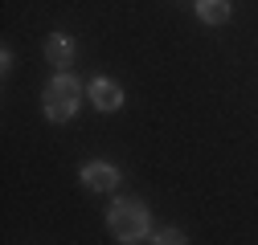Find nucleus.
<instances>
[{
	"label": "nucleus",
	"mask_w": 258,
	"mask_h": 245,
	"mask_svg": "<svg viewBox=\"0 0 258 245\" xmlns=\"http://www.w3.org/2000/svg\"><path fill=\"white\" fill-rule=\"evenodd\" d=\"M90 102L99 110H119L123 106V90L111 82V78H94L90 82Z\"/></svg>",
	"instance_id": "20e7f679"
},
{
	"label": "nucleus",
	"mask_w": 258,
	"mask_h": 245,
	"mask_svg": "<svg viewBox=\"0 0 258 245\" xmlns=\"http://www.w3.org/2000/svg\"><path fill=\"white\" fill-rule=\"evenodd\" d=\"M82 184L94 188V192H111L115 184H119V172H115L111 164H103V160H90V164L82 168Z\"/></svg>",
	"instance_id": "7ed1b4c3"
},
{
	"label": "nucleus",
	"mask_w": 258,
	"mask_h": 245,
	"mask_svg": "<svg viewBox=\"0 0 258 245\" xmlns=\"http://www.w3.org/2000/svg\"><path fill=\"white\" fill-rule=\"evenodd\" d=\"M78 98H82L78 82H74L70 74H57V78L45 86V98H41V106H45V118H49V122H66V118L78 110Z\"/></svg>",
	"instance_id": "f257e3e1"
},
{
	"label": "nucleus",
	"mask_w": 258,
	"mask_h": 245,
	"mask_svg": "<svg viewBox=\"0 0 258 245\" xmlns=\"http://www.w3.org/2000/svg\"><path fill=\"white\" fill-rule=\"evenodd\" d=\"M45 57H49L53 70H66L70 61H74V45H70V37H66V33H53V37L45 41Z\"/></svg>",
	"instance_id": "39448f33"
},
{
	"label": "nucleus",
	"mask_w": 258,
	"mask_h": 245,
	"mask_svg": "<svg viewBox=\"0 0 258 245\" xmlns=\"http://www.w3.org/2000/svg\"><path fill=\"white\" fill-rule=\"evenodd\" d=\"M107 225H111V233H115L119 241H144V233H148V212H144L136 200H119V204L111 208Z\"/></svg>",
	"instance_id": "f03ea898"
},
{
	"label": "nucleus",
	"mask_w": 258,
	"mask_h": 245,
	"mask_svg": "<svg viewBox=\"0 0 258 245\" xmlns=\"http://www.w3.org/2000/svg\"><path fill=\"white\" fill-rule=\"evenodd\" d=\"M197 17H201L205 25L230 21V0H197Z\"/></svg>",
	"instance_id": "423d86ee"
}]
</instances>
